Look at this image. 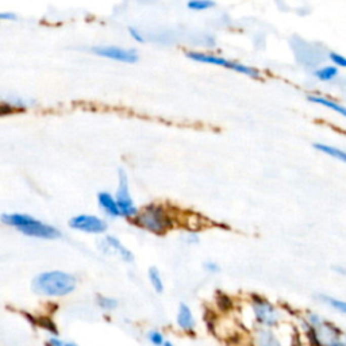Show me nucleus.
Returning <instances> with one entry per match:
<instances>
[{
    "label": "nucleus",
    "mask_w": 346,
    "mask_h": 346,
    "mask_svg": "<svg viewBox=\"0 0 346 346\" xmlns=\"http://www.w3.org/2000/svg\"><path fill=\"white\" fill-rule=\"evenodd\" d=\"M133 223L155 236H165L177 224L176 212L164 203H149L138 210Z\"/></svg>",
    "instance_id": "1"
},
{
    "label": "nucleus",
    "mask_w": 346,
    "mask_h": 346,
    "mask_svg": "<svg viewBox=\"0 0 346 346\" xmlns=\"http://www.w3.org/2000/svg\"><path fill=\"white\" fill-rule=\"evenodd\" d=\"M248 310L253 325L258 327L276 329L287 322V309L273 303L260 293H250L246 297Z\"/></svg>",
    "instance_id": "2"
},
{
    "label": "nucleus",
    "mask_w": 346,
    "mask_h": 346,
    "mask_svg": "<svg viewBox=\"0 0 346 346\" xmlns=\"http://www.w3.org/2000/svg\"><path fill=\"white\" fill-rule=\"evenodd\" d=\"M31 285L34 292L44 296H66L76 289V277L62 271H49L37 275Z\"/></svg>",
    "instance_id": "3"
},
{
    "label": "nucleus",
    "mask_w": 346,
    "mask_h": 346,
    "mask_svg": "<svg viewBox=\"0 0 346 346\" xmlns=\"http://www.w3.org/2000/svg\"><path fill=\"white\" fill-rule=\"evenodd\" d=\"M0 220L10 227L17 228L18 232L33 238L41 240H57L61 237V232L54 226L44 223L42 220L37 219L27 214H3Z\"/></svg>",
    "instance_id": "4"
},
{
    "label": "nucleus",
    "mask_w": 346,
    "mask_h": 346,
    "mask_svg": "<svg viewBox=\"0 0 346 346\" xmlns=\"http://www.w3.org/2000/svg\"><path fill=\"white\" fill-rule=\"evenodd\" d=\"M115 200L118 203L121 218L133 220L138 214L139 208L135 206L134 200L131 198L130 185H129V177L126 171L123 168L118 169V188L115 192Z\"/></svg>",
    "instance_id": "5"
},
{
    "label": "nucleus",
    "mask_w": 346,
    "mask_h": 346,
    "mask_svg": "<svg viewBox=\"0 0 346 346\" xmlns=\"http://www.w3.org/2000/svg\"><path fill=\"white\" fill-rule=\"evenodd\" d=\"M187 57L191 58V60H194V61L196 62H203V64H208V65L222 66V68H226V69L236 70L238 73H242L245 74V76H249V78H260L258 70H256L254 68H252V66L244 65V64H240V62L230 61V60L222 58L219 57V56H215V54L200 53V52H188Z\"/></svg>",
    "instance_id": "6"
},
{
    "label": "nucleus",
    "mask_w": 346,
    "mask_h": 346,
    "mask_svg": "<svg viewBox=\"0 0 346 346\" xmlns=\"http://www.w3.org/2000/svg\"><path fill=\"white\" fill-rule=\"evenodd\" d=\"M68 224L73 230L88 233V234H103L108 228V223L106 220L96 215H88V214H82V215L70 218Z\"/></svg>",
    "instance_id": "7"
},
{
    "label": "nucleus",
    "mask_w": 346,
    "mask_h": 346,
    "mask_svg": "<svg viewBox=\"0 0 346 346\" xmlns=\"http://www.w3.org/2000/svg\"><path fill=\"white\" fill-rule=\"evenodd\" d=\"M91 52L99 57L108 58V60H114V61L118 62H125V64H135L139 60L137 50L123 49L119 46H92Z\"/></svg>",
    "instance_id": "8"
},
{
    "label": "nucleus",
    "mask_w": 346,
    "mask_h": 346,
    "mask_svg": "<svg viewBox=\"0 0 346 346\" xmlns=\"http://www.w3.org/2000/svg\"><path fill=\"white\" fill-rule=\"evenodd\" d=\"M281 338L279 329L254 326L252 333L253 346H287Z\"/></svg>",
    "instance_id": "9"
},
{
    "label": "nucleus",
    "mask_w": 346,
    "mask_h": 346,
    "mask_svg": "<svg viewBox=\"0 0 346 346\" xmlns=\"http://www.w3.org/2000/svg\"><path fill=\"white\" fill-rule=\"evenodd\" d=\"M176 325L184 334L195 335L196 333V318L192 309L187 303H180L176 315Z\"/></svg>",
    "instance_id": "10"
},
{
    "label": "nucleus",
    "mask_w": 346,
    "mask_h": 346,
    "mask_svg": "<svg viewBox=\"0 0 346 346\" xmlns=\"http://www.w3.org/2000/svg\"><path fill=\"white\" fill-rule=\"evenodd\" d=\"M102 249L104 253H115L117 256L125 262H133L134 261V254L131 250L125 246L121 241L114 236H107L104 241H102Z\"/></svg>",
    "instance_id": "11"
},
{
    "label": "nucleus",
    "mask_w": 346,
    "mask_h": 346,
    "mask_svg": "<svg viewBox=\"0 0 346 346\" xmlns=\"http://www.w3.org/2000/svg\"><path fill=\"white\" fill-rule=\"evenodd\" d=\"M98 203L99 207L102 208L103 212H104L107 216H110L112 219H115V218H121L118 203H117L115 196L112 195V194H110V192L107 191L99 192Z\"/></svg>",
    "instance_id": "12"
},
{
    "label": "nucleus",
    "mask_w": 346,
    "mask_h": 346,
    "mask_svg": "<svg viewBox=\"0 0 346 346\" xmlns=\"http://www.w3.org/2000/svg\"><path fill=\"white\" fill-rule=\"evenodd\" d=\"M214 303H215V309L218 310L219 314H232L238 307L236 299L224 292L215 293Z\"/></svg>",
    "instance_id": "13"
},
{
    "label": "nucleus",
    "mask_w": 346,
    "mask_h": 346,
    "mask_svg": "<svg viewBox=\"0 0 346 346\" xmlns=\"http://www.w3.org/2000/svg\"><path fill=\"white\" fill-rule=\"evenodd\" d=\"M307 100L311 103H315V104H319V106L326 107V108H329V110L334 111V112H337V114L342 115V117H345L346 118V107L341 106V104H338V103L333 102V100H330V99L322 98V96H315V95H310V96H307Z\"/></svg>",
    "instance_id": "14"
},
{
    "label": "nucleus",
    "mask_w": 346,
    "mask_h": 346,
    "mask_svg": "<svg viewBox=\"0 0 346 346\" xmlns=\"http://www.w3.org/2000/svg\"><path fill=\"white\" fill-rule=\"evenodd\" d=\"M314 149H317L318 151H321L323 155L329 156V157H333V159L338 160V161H342V163L346 164V151L341 150L335 146H331V145H326V143H314Z\"/></svg>",
    "instance_id": "15"
},
{
    "label": "nucleus",
    "mask_w": 346,
    "mask_h": 346,
    "mask_svg": "<svg viewBox=\"0 0 346 346\" xmlns=\"http://www.w3.org/2000/svg\"><path fill=\"white\" fill-rule=\"evenodd\" d=\"M317 300H319L321 303H323V304L329 305L330 309H333L334 311H337V313L339 314H345L346 315V300L330 296V295H325V293H319V295H317Z\"/></svg>",
    "instance_id": "16"
},
{
    "label": "nucleus",
    "mask_w": 346,
    "mask_h": 346,
    "mask_svg": "<svg viewBox=\"0 0 346 346\" xmlns=\"http://www.w3.org/2000/svg\"><path fill=\"white\" fill-rule=\"evenodd\" d=\"M147 279L150 283L151 288L155 289L157 293H163L165 287H164V280L161 276V272L157 266H150L147 271Z\"/></svg>",
    "instance_id": "17"
},
{
    "label": "nucleus",
    "mask_w": 346,
    "mask_h": 346,
    "mask_svg": "<svg viewBox=\"0 0 346 346\" xmlns=\"http://www.w3.org/2000/svg\"><path fill=\"white\" fill-rule=\"evenodd\" d=\"M314 76L321 80V82H331L334 79L338 76V69L337 66L334 65H326L321 69H318L314 72Z\"/></svg>",
    "instance_id": "18"
},
{
    "label": "nucleus",
    "mask_w": 346,
    "mask_h": 346,
    "mask_svg": "<svg viewBox=\"0 0 346 346\" xmlns=\"http://www.w3.org/2000/svg\"><path fill=\"white\" fill-rule=\"evenodd\" d=\"M212 7H215V3L212 0H188L187 2V9L194 13L207 11Z\"/></svg>",
    "instance_id": "19"
},
{
    "label": "nucleus",
    "mask_w": 346,
    "mask_h": 346,
    "mask_svg": "<svg viewBox=\"0 0 346 346\" xmlns=\"http://www.w3.org/2000/svg\"><path fill=\"white\" fill-rule=\"evenodd\" d=\"M98 305L104 311H114L117 307H118V300L115 297H110V296H103V295H99L98 299Z\"/></svg>",
    "instance_id": "20"
},
{
    "label": "nucleus",
    "mask_w": 346,
    "mask_h": 346,
    "mask_svg": "<svg viewBox=\"0 0 346 346\" xmlns=\"http://www.w3.org/2000/svg\"><path fill=\"white\" fill-rule=\"evenodd\" d=\"M146 338L149 343H151L153 346H163L164 342H165V337H164V334L160 330H150V331H147Z\"/></svg>",
    "instance_id": "21"
},
{
    "label": "nucleus",
    "mask_w": 346,
    "mask_h": 346,
    "mask_svg": "<svg viewBox=\"0 0 346 346\" xmlns=\"http://www.w3.org/2000/svg\"><path fill=\"white\" fill-rule=\"evenodd\" d=\"M183 241L187 245H198V244H200V237L196 232H191V230H188V232L183 236Z\"/></svg>",
    "instance_id": "22"
},
{
    "label": "nucleus",
    "mask_w": 346,
    "mask_h": 346,
    "mask_svg": "<svg viewBox=\"0 0 346 346\" xmlns=\"http://www.w3.org/2000/svg\"><path fill=\"white\" fill-rule=\"evenodd\" d=\"M329 58L334 65L341 66V68H346V57H343L342 54L335 53V52H330Z\"/></svg>",
    "instance_id": "23"
},
{
    "label": "nucleus",
    "mask_w": 346,
    "mask_h": 346,
    "mask_svg": "<svg viewBox=\"0 0 346 346\" xmlns=\"http://www.w3.org/2000/svg\"><path fill=\"white\" fill-rule=\"evenodd\" d=\"M203 269L207 273L215 275V273H219L220 272V265L218 264V262H215V261L208 260V261H204V262H203Z\"/></svg>",
    "instance_id": "24"
},
{
    "label": "nucleus",
    "mask_w": 346,
    "mask_h": 346,
    "mask_svg": "<svg viewBox=\"0 0 346 346\" xmlns=\"http://www.w3.org/2000/svg\"><path fill=\"white\" fill-rule=\"evenodd\" d=\"M129 34H130L131 38H133L134 41L139 42V44H143V42H145V37H143L142 33H141L138 29H135V27H129Z\"/></svg>",
    "instance_id": "25"
},
{
    "label": "nucleus",
    "mask_w": 346,
    "mask_h": 346,
    "mask_svg": "<svg viewBox=\"0 0 346 346\" xmlns=\"http://www.w3.org/2000/svg\"><path fill=\"white\" fill-rule=\"evenodd\" d=\"M322 346H346V335L343 334L342 337L335 338V339H333V341L327 342V343H325V345H322Z\"/></svg>",
    "instance_id": "26"
},
{
    "label": "nucleus",
    "mask_w": 346,
    "mask_h": 346,
    "mask_svg": "<svg viewBox=\"0 0 346 346\" xmlns=\"http://www.w3.org/2000/svg\"><path fill=\"white\" fill-rule=\"evenodd\" d=\"M333 271L339 276H345L346 277V266L345 265H334Z\"/></svg>",
    "instance_id": "27"
},
{
    "label": "nucleus",
    "mask_w": 346,
    "mask_h": 346,
    "mask_svg": "<svg viewBox=\"0 0 346 346\" xmlns=\"http://www.w3.org/2000/svg\"><path fill=\"white\" fill-rule=\"evenodd\" d=\"M17 15H14L11 13H2L0 14V21H15Z\"/></svg>",
    "instance_id": "28"
},
{
    "label": "nucleus",
    "mask_w": 346,
    "mask_h": 346,
    "mask_svg": "<svg viewBox=\"0 0 346 346\" xmlns=\"http://www.w3.org/2000/svg\"><path fill=\"white\" fill-rule=\"evenodd\" d=\"M48 343H49V346H64V343H65V342L61 341V339H60V338H57V337H52L49 341H48Z\"/></svg>",
    "instance_id": "29"
},
{
    "label": "nucleus",
    "mask_w": 346,
    "mask_h": 346,
    "mask_svg": "<svg viewBox=\"0 0 346 346\" xmlns=\"http://www.w3.org/2000/svg\"><path fill=\"white\" fill-rule=\"evenodd\" d=\"M287 346H309V345H305V343H300V342L293 341L292 343H289V345H287Z\"/></svg>",
    "instance_id": "30"
},
{
    "label": "nucleus",
    "mask_w": 346,
    "mask_h": 346,
    "mask_svg": "<svg viewBox=\"0 0 346 346\" xmlns=\"http://www.w3.org/2000/svg\"><path fill=\"white\" fill-rule=\"evenodd\" d=\"M163 346H176V345L172 341H168V339H165V342H164Z\"/></svg>",
    "instance_id": "31"
},
{
    "label": "nucleus",
    "mask_w": 346,
    "mask_h": 346,
    "mask_svg": "<svg viewBox=\"0 0 346 346\" xmlns=\"http://www.w3.org/2000/svg\"><path fill=\"white\" fill-rule=\"evenodd\" d=\"M64 346H79V345H76V343H73V342H65Z\"/></svg>",
    "instance_id": "32"
}]
</instances>
